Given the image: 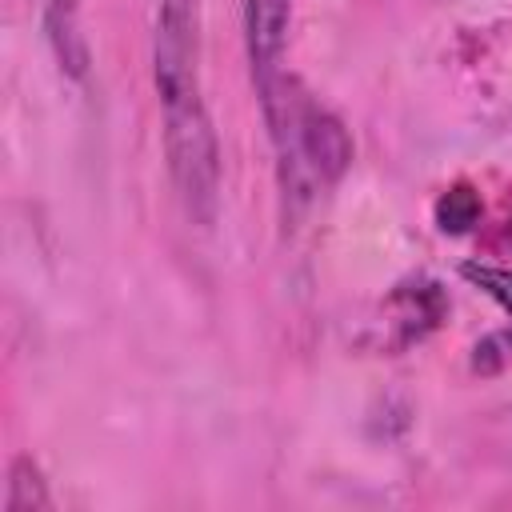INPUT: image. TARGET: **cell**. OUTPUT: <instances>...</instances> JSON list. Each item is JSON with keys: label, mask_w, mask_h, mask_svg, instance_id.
Wrapping results in <instances>:
<instances>
[{"label": "cell", "mask_w": 512, "mask_h": 512, "mask_svg": "<svg viewBox=\"0 0 512 512\" xmlns=\"http://www.w3.org/2000/svg\"><path fill=\"white\" fill-rule=\"evenodd\" d=\"M156 92L164 112L168 172L180 204L196 224H212L220 196V148L200 88V0H160Z\"/></svg>", "instance_id": "cell-1"}, {"label": "cell", "mask_w": 512, "mask_h": 512, "mask_svg": "<svg viewBox=\"0 0 512 512\" xmlns=\"http://www.w3.org/2000/svg\"><path fill=\"white\" fill-rule=\"evenodd\" d=\"M256 88H260L276 156H280L284 200L304 204L308 196L340 180V172L352 160V140L344 124L324 104H316L292 76L272 72L256 80Z\"/></svg>", "instance_id": "cell-2"}, {"label": "cell", "mask_w": 512, "mask_h": 512, "mask_svg": "<svg viewBox=\"0 0 512 512\" xmlns=\"http://www.w3.org/2000/svg\"><path fill=\"white\" fill-rule=\"evenodd\" d=\"M288 16H292V0H244L248 60H252L256 80L280 72V52L288 40Z\"/></svg>", "instance_id": "cell-3"}, {"label": "cell", "mask_w": 512, "mask_h": 512, "mask_svg": "<svg viewBox=\"0 0 512 512\" xmlns=\"http://www.w3.org/2000/svg\"><path fill=\"white\" fill-rule=\"evenodd\" d=\"M388 312H392V328L400 332L396 344H412L424 340L448 316V300L436 280H408L388 296Z\"/></svg>", "instance_id": "cell-4"}, {"label": "cell", "mask_w": 512, "mask_h": 512, "mask_svg": "<svg viewBox=\"0 0 512 512\" xmlns=\"http://www.w3.org/2000/svg\"><path fill=\"white\" fill-rule=\"evenodd\" d=\"M48 40L56 48L60 68H68L72 76H84L88 64V48L76 32V0H52L48 4Z\"/></svg>", "instance_id": "cell-5"}, {"label": "cell", "mask_w": 512, "mask_h": 512, "mask_svg": "<svg viewBox=\"0 0 512 512\" xmlns=\"http://www.w3.org/2000/svg\"><path fill=\"white\" fill-rule=\"evenodd\" d=\"M52 500H48V488L40 480V468L20 456L12 464V476H8V500H4V512H48Z\"/></svg>", "instance_id": "cell-6"}, {"label": "cell", "mask_w": 512, "mask_h": 512, "mask_svg": "<svg viewBox=\"0 0 512 512\" xmlns=\"http://www.w3.org/2000/svg\"><path fill=\"white\" fill-rule=\"evenodd\" d=\"M480 220V196L468 188V184H456L448 188L440 200H436V224L440 232H468L472 224Z\"/></svg>", "instance_id": "cell-7"}, {"label": "cell", "mask_w": 512, "mask_h": 512, "mask_svg": "<svg viewBox=\"0 0 512 512\" xmlns=\"http://www.w3.org/2000/svg\"><path fill=\"white\" fill-rule=\"evenodd\" d=\"M460 276L468 284H476L484 296H492L508 316H512V268H500V264H480V260H468L460 264Z\"/></svg>", "instance_id": "cell-8"}, {"label": "cell", "mask_w": 512, "mask_h": 512, "mask_svg": "<svg viewBox=\"0 0 512 512\" xmlns=\"http://www.w3.org/2000/svg\"><path fill=\"white\" fill-rule=\"evenodd\" d=\"M472 352H476V356H472V368L484 372V376H492V372H500V368L512 364V332H492V336L480 340Z\"/></svg>", "instance_id": "cell-9"}]
</instances>
